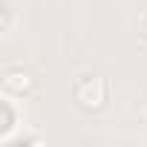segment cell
Returning <instances> with one entry per match:
<instances>
[{
    "label": "cell",
    "instance_id": "6da1fadb",
    "mask_svg": "<svg viewBox=\"0 0 147 147\" xmlns=\"http://www.w3.org/2000/svg\"><path fill=\"white\" fill-rule=\"evenodd\" d=\"M107 92H110V87H107V81L98 78V75L81 78V81L75 84V101H78L84 110H101V107L107 104Z\"/></svg>",
    "mask_w": 147,
    "mask_h": 147
},
{
    "label": "cell",
    "instance_id": "7a4b0ae2",
    "mask_svg": "<svg viewBox=\"0 0 147 147\" xmlns=\"http://www.w3.org/2000/svg\"><path fill=\"white\" fill-rule=\"evenodd\" d=\"M35 87V78L29 75L26 69H9L6 75H3V90L9 95H23Z\"/></svg>",
    "mask_w": 147,
    "mask_h": 147
},
{
    "label": "cell",
    "instance_id": "3957f363",
    "mask_svg": "<svg viewBox=\"0 0 147 147\" xmlns=\"http://www.w3.org/2000/svg\"><path fill=\"white\" fill-rule=\"evenodd\" d=\"M141 32H144V38H147V20H144V29H141Z\"/></svg>",
    "mask_w": 147,
    "mask_h": 147
}]
</instances>
